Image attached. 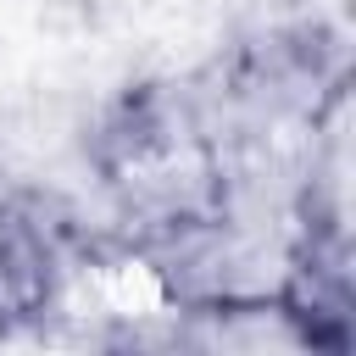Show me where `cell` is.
<instances>
[{"instance_id":"1","label":"cell","mask_w":356,"mask_h":356,"mask_svg":"<svg viewBox=\"0 0 356 356\" xmlns=\"http://www.w3.org/2000/svg\"><path fill=\"white\" fill-rule=\"evenodd\" d=\"M56 289H61V256L50 245V228L17 200H0V328L50 312Z\"/></svg>"}]
</instances>
